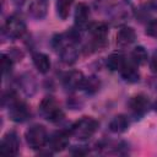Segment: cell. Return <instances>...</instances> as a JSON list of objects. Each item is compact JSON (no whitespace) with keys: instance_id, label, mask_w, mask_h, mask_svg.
<instances>
[{"instance_id":"6da1fadb","label":"cell","mask_w":157,"mask_h":157,"mask_svg":"<svg viewBox=\"0 0 157 157\" xmlns=\"http://www.w3.org/2000/svg\"><path fill=\"white\" fill-rule=\"evenodd\" d=\"M98 121L92 118V117H82L78 120H76L70 130H71V135L75 136L78 140H88L90 137H92L96 131L98 130Z\"/></svg>"},{"instance_id":"7a4b0ae2","label":"cell","mask_w":157,"mask_h":157,"mask_svg":"<svg viewBox=\"0 0 157 157\" xmlns=\"http://www.w3.org/2000/svg\"><path fill=\"white\" fill-rule=\"evenodd\" d=\"M38 110L39 114L50 123H59L65 117L63 109L59 107V104L52 96H47L40 101Z\"/></svg>"},{"instance_id":"3957f363","label":"cell","mask_w":157,"mask_h":157,"mask_svg":"<svg viewBox=\"0 0 157 157\" xmlns=\"http://www.w3.org/2000/svg\"><path fill=\"white\" fill-rule=\"evenodd\" d=\"M25 137H26L27 145L32 150H39V148H42L43 146H45L48 144V139H49L45 126H43L40 124H33V125H31L26 130Z\"/></svg>"},{"instance_id":"277c9868","label":"cell","mask_w":157,"mask_h":157,"mask_svg":"<svg viewBox=\"0 0 157 157\" xmlns=\"http://www.w3.org/2000/svg\"><path fill=\"white\" fill-rule=\"evenodd\" d=\"M129 108H130V112H131L134 118L141 119L150 110L151 103H150V99H148V97L146 94L139 93V94H135V96H132L130 98Z\"/></svg>"},{"instance_id":"5b68a950","label":"cell","mask_w":157,"mask_h":157,"mask_svg":"<svg viewBox=\"0 0 157 157\" xmlns=\"http://www.w3.org/2000/svg\"><path fill=\"white\" fill-rule=\"evenodd\" d=\"M70 136H71V130L70 129H60V130L54 131L48 139L49 148L53 152L64 151L69 146Z\"/></svg>"},{"instance_id":"8992f818","label":"cell","mask_w":157,"mask_h":157,"mask_svg":"<svg viewBox=\"0 0 157 157\" xmlns=\"http://www.w3.org/2000/svg\"><path fill=\"white\" fill-rule=\"evenodd\" d=\"M26 23L25 21L16 16V15H12L10 16L6 22H5V26H4V32L6 33V36L9 38H21L25 33H26Z\"/></svg>"},{"instance_id":"52a82bcc","label":"cell","mask_w":157,"mask_h":157,"mask_svg":"<svg viewBox=\"0 0 157 157\" xmlns=\"http://www.w3.org/2000/svg\"><path fill=\"white\" fill-rule=\"evenodd\" d=\"M88 32L91 34V45L94 49H98L99 47H103L107 36H108V27L103 22H94L88 26Z\"/></svg>"},{"instance_id":"ba28073f","label":"cell","mask_w":157,"mask_h":157,"mask_svg":"<svg viewBox=\"0 0 157 157\" xmlns=\"http://www.w3.org/2000/svg\"><path fill=\"white\" fill-rule=\"evenodd\" d=\"M20 151V139L15 131L6 132L0 141V153L5 156H16Z\"/></svg>"},{"instance_id":"9c48e42d","label":"cell","mask_w":157,"mask_h":157,"mask_svg":"<svg viewBox=\"0 0 157 157\" xmlns=\"http://www.w3.org/2000/svg\"><path fill=\"white\" fill-rule=\"evenodd\" d=\"M7 109H9V117H10V119L12 121H15V123H23V121L28 120L29 117H31V109H29V107L25 102L20 101L18 98L15 102H12L7 107Z\"/></svg>"},{"instance_id":"30bf717a","label":"cell","mask_w":157,"mask_h":157,"mask_svg":"<svg viewBox=\"0 0 157 157\" xmlns=\"http://www.w3.org/2000/svg\"><path fill=\"white\" fill-rule=\"evenodd\" d=\"M85 76L81 71L78 70H71L69 72H66L63 77V85L66 90L69 91H76V90H81L83 81H85Z\"/></svg>"},{"instance_id":"8fae6325","label":"cell","mask_w":157,"mask_h":157,"mask_svg":"<svg viewBox=\"0 0 157 157\" xmlns=\"http://www.w3.org/2000/svg\"><path fill=\"white\" fill-rule=\"evenodd\" d=\"M17 83H18V87L21 88V91L28 97L33 96L36 93V91H37V81H36L34 76L32 74H29V72L22 74L18 77Z\"/></svg>"},{"instance_id":"7c38bea8","label":"cell","mask_w":157,"mask_h":157,"mask_svg":"<svg viewBox=\"0 0 157 157\" xmlns=\"http://www.w3.org/2000/svg\"><path fill=\"white\" fill-rule=\"evenodd\" d=\"M131 16V10L129 6L124 5V4H119V5H115L114 7L110 9V12H109V17H110V21H113L115 25H120L125 21H128Z\"/></svg>"},{"instance_id":"4fadbf2b","label":"cell","mask_w":157,"mask_h":157,"mask_svg":"<svg viewBox=\"0 0 157 157\" xmlns=\"http://www.w3.org/2000/svg\"><path fill=\"white\" fill-rule=\"evenodd\" d=\"M60 60L66 65H72L78 59V49L75 43H69L59 50Z\"/></svg>"},{"instance_id":"5bb4252c","label":"cell","mask_w":157,"mask_h":157,"mask_svg":"<svg viewBox=\"0 0 157 157\" xmlns=\"http://www.w3.org/2000/svg\"><path fill=\"white\" fill-rule=\"evenodd\" d=\"M135 39H136V32L132 27L123 26L117 33V44L121 48L132 44Z\"/></svg>"},{"instance_id":"9a60e30c","label":"cell","mask_w":157,"mask_h":157,"mask_svg":"<svg viewBox=\"0 0 157 157\" xmlns=\"http://www.w3.org/2000/svg\"><path fill=\"white\" fill-rule=\"evenodd\" d=\"M130 126V118L125 114H117L109 121V130L114 134H121Z\"/></svg>"},{"instance_id":"2e32d148","label":"cell","mask_w":157,"mask_h":157,"mask_svg":"<svg viewBox=\"0 0 157 157\" xmlns=\"http://www.w3.org/2000/svg\"><path fill=\"white\" fill-rule=\"evenodd\" d=\"M90 18V7L85 2H78L75 7V13H74V20L75 25L77 28H82L88 23Z\"/></svg>"},{"instance_id":"e0dca14e","label":"cell","mask_w":157,"mask_h":157,"mask_svg":"<svg viewBox=\"0 0 157 157\" xmlns=\"http://www.w3.org/2000/svg\"><path fill=\"white\" fill-rule=\"evenodd\" d=\"M48 12V2L47 0H32L28 6V13L36 18L42 20L47 16Z\"/></svg>"},{"instance_id":"ac0fdd59","label":"cell","mask_w":157,"mask_h":157,"mask_svg":"<svg viewBox=\"0 0 157 157\" xmlns=\"http://www.w3.org/2000/svg\"><path fill=\"white\" fill-rule=\"evenodd\" d=\"M120 75L123 80L129 83H136L140 80V72H139L137 65L134 64L132 61H128V64L121 69Z\"/></svg>"},{"instance_id":"d6986e66","label":"cell","mask_w":157,"mask_h":157,"mask_svg":"<svg viewBox=\"0 0 157 157\" xmlns=\"http://www.w3.org/2000/svg\"><path fill=\"white\" fill-rule=\"evenodd\" d=\"M128 59L121 53H113L107 58V66L112 71H121V69L128 64Z\"/></svg>"},{"instance_id":"ffe728a7","label":"cell","mask_w":157,"mask_h":157,"mask_svg":"<svg viewBox=\"0 0 157 157\" xmlns=\"http://www.w3.org/2000/svg\"><path fill=\"white\" fill-rule=\"evenodd\" d=\"M32 60H33V65L36 66V69L40 72V74H47L50 70L52 63L50 59L47 54L44 53H34L32 55Z\"/></svg>"},{"instance_id":"44dd1931","label":"cell","mask_w":157,"mask_h":157,"mask_svg":"<svg viewBox=\"0 0 157 157\" xmlns=\"http://www.w3.org/2000/svg\"><path fill=\"white\" fill-rule=\"evenodd\" d=\"M148 60V53L147 50L142 47V45H137L132 49L131 52V61L134 64H136L137 66L139 65H144L146 64Z\"/></svg>"},{"instance_id":"7402d4cb","label":"cell","mask_w":157,"mask_h":157,"mask_svg":"<svg viewBox=\"0 0 157 157\" xmlns=\"http://www.w3.org/2000/svg\"><path fill=\"white\" fill-rule=\"evenodd\" d=\"M74 4V0H56V13L60 20H66L70 15L71 6Z\"/></svg>"},{"instance_id":"603a6c76","label":"cell","mask_w":157,"mask_h":157,"mask_svg":"<svg viewBox=\"0 0 157 157\" xmlns=\"http://www.w3.org/2000/svg\"><path fill=\"white\" fill-rule=\"evenodd\" d=\"M99 87H101V81L96 76H90L85 78L81 90H83L85 93L87 94H94L96 92H98Z\"/></svg>"},{"instance_id":"cb8c5ba5","label":"cell","mask_w":157,"mask_h":157,"mask_svg":"<svg viewBox=\"0 0 157 157\" xmlns=\"http://www.w3.org/2000/svg\"><path fill=\"white\" fill-rule=\"evenodd\" d=\"M13 63L15 61L6 53L1 54V72H2V76H6V75H9L11 72Z\"/></svg>"},{"instance_id":"d4e9b609","label":"cell","mask_w":157,"mask_h":157,"mask_svg":"<svg viewBox=\"0 0 157 157\" xmlns=\"http://www.w3.org/2000/svg\"><path fill=\"white\" fill-rule=\"evenodd\" d=\"M146 34L157 39V18H153L151 21H148V23L146 25Z\"/></svg>"},{"instance_id":"484cf974","label":"cell","mask_w":157,"mask_h":157,"mask_svg":"<svg viewBox=\"0 0 157 157\" xmlns=\"http://www.w3.org/2000/svg\"><path fill=\"white\" fill-rule=\"evenodd\" d=\"M6 54H7L13 61H21L22 58H23V53H22L20 49H17V48H11L10 52L6 53Z\"/></svg>"},{"instance_id":"4316f807","label":"cell","mask_w":157,"mask_h":157,"mask_svg":"<svg viewBox=\"0 0 157 157\" xmlns=\"http://www.w3.org/2000/svg\"><path fill=\"white\" fill-rule=\"evenodd\" d=\"M70 151H71L72 155H76V156H83V155H87L90 150L87 148V146H82V145H80V146H72V148H71Z\"/></svg>"},{"instance_id":"83f0119b","label":"cell","mask_w":157,"mask_h":157,"mask_svg":"<svg viewBox=\"0 0 157 157\" xmlns=\"http://www.w3.org/2000/svg\"><path fill=\"white\" fill-rule=\"evenodd\" d=\"M150 69L152 72H155L157 75V52H155L152 58L150 59Z\"/></svg>"},{"instance_id":"f1b7e54d","label":"cell","mask_w":157,"mask_h":157,"mask_svg":"<svg viewBox=\"0 0 157 157\" xmlns=\"http://www.w3.org/2000/svg\"><path fill=\"white\" fill-rule=\"evenodd\" d=\"M11 1H12V4H13L15 7H22L26 4L27 0H11Z\"/></svg>"},{"instance_id":"f546056e","label":"cell","mask_w":157,"mask_h":157,"mask_svg":"<svg viewBox=\"0 0 157 157\" xmlns=\"http://www.w3.org/2000/svg\"><path fill=\"white\" fill-rule=\"evenodd\" d=\"M150 2H151V6L153 9H157V0H150Z\"/></svg>"},{"instance_id":"4dcf8cb0","label":"cell","mask_w":157,"mask_h":157,"mask_svg":"<svg viewBox=\"0 0 157 157\" xmlns=\"http://www.w3.org/2000/svg\"><path fill=\"white\" fill-rule=\"evenodd\" d=\"M152 108H153V110L157 113V101H155V103L152 104Z\"/></svg>"}]
</instances>
